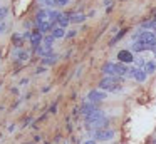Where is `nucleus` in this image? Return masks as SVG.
Wrapping results in <instances>:
<instances>
[{
	"mask_svg": "<svg viewBox=\"0 0 156 144\" xmlns=\"http://www.w3.org/2000/svg\"><path fill=\"white\" fill-rule=\"evenodd\" d=\"M59 15H61L59 12L47 10V9L37 12V15H35V25H37V30H41V32H52L54 25L57 23Z\"/></svg>",
	"mask_w": 156,
	"mask_h": 144,
	"instance_id": "f257e3e1",
	"label": "nucleus"
},
{
	"mask_svg": "<svg viewBox=\"0 0 156 144\" xmlns=\"http://www.w3.org/2000/svg\"><path fill=\"white\" fill-rule=\"evenodd\" d=\"M108 117L104 116V112L102 111H99V109H96L94 112H91V114H87L86 116V124H87V127L89 129H102V127H106L108 126Z\"/></svg>",
	"mask_w": 156,
	"mask_h": 144,
	"instance_id": "f03ea898",
	"label": "nucleus"
},
{
	"mask_svg": "<svg viewBox=\"0 0 156 144\" xmlns=\"http://www.w3.org/2000/svg\"><path fill=\"white\" fill-rule=\"evenodd\" d=\"M134 42H141L148 47L149 50H156V33L149 30H139L138 33H133Z\"/></svg>",
	"mask_w": 156,
	"mask_h": 144,
	"instance_id": "7ed1b4c3",
	"label": "nucleus"
},
{
	"mask_svg": "<svg viewBox=\"0 0 156 144\" xmlns=\"http://www.w3.org/2000/svg\"><path fill=\"white\" fill-rule=\"evenodd\" d=\"M99 89L109 90V92H119L121 90V79H119V76H106L99 82Z\"/></svg>",
	"mask_w": 156,
	"mask_h": 144,
	"instance_id": "20e7f679",
	"label": "nucleus"
},
{
	"mask_svg": "<svg viewBox=\"0 0 156 144\" xmlns=\"http://www.w3.org/2000/svg\"><path fill=\"white\" fill-rule=\"evenodd\" d=\"M92 136L96 141H111L114 137V131L109 129V127H102V129H96Z\"/></svg>",
	"mask_w": 156,
	"mask_h": 144,
	"instance_id": "39448f33",
	"label": "nucleus"
},
{
	"mask_svg": "<svg viewBox=\"0 0 156 144\" xmlns=\"http://www.w3.org/2000/svg\"><path fill=\"white\" fill-rule=\"evenodd\" d=\"M106 97H108V96H106V92H104V90H99V89H94V90H91V92L87 94V100H89V102H94V104L102 102Z\"/></svg>",
	"mask_w": 156,
	"mask_h": 144,
	"instance_id": "423d86ee",
	"label": "nucleus"
},
{
	"mask_svg": "<svg viewBox=\"0 0 156 144\" xmlns=\"http://www.w3.org/2000/svg\"><path fill=\"white\" fill-rule=\"evenodd\" d=\"M129 72H131V76L134 77L138 82H144L146 80V70L144 69H141V67H133V69H129Z\"/></svg>",
	"mask_w": 156,
	"mask_h": 144,
	"instance_id": "0eeeda50",
	"label": "nucleus"
},
{
	"mask_svg": "<svg viewBox=\"0 0 156 144\" xmlns=\"http://www.w3.org/2000/svg\"><path fill=\"white\" fill-rule=\"evenodd\" d=\"M29 40H30V44L37 49V47L41 45V42L44 40V35H42L41 30H32V32H30V39H29Z\"/></svg>",
	"mask_w": 156,
	"mask_h": 144,
	"instance_id": "6e6552de",
	"label": "nucleus"
},
{
	"mask_svg": "<svg viewBox=\"0 0 156 144\" xmlns=\"http://www.w3.org/2000/svg\"><path fill=\"white\" fill-rule=\"evenodd\" d=\"M118 59H119V62H122V64H129V62L134 60V57H133V54L129 52V50H119Z\"/></svg>",
	"mask_w": 156,
	"mask_h": 144,
	"instance_id": "1a4fd4ad",
	"label": "nucleus"
},
{
	"mask_svg": "<svg viewBox=\"0 0 156 144\" xmlns=\"http://www.w3.org/2000/svg\"><path fill=\"white\" fill-rule=\"evenodd\" d=\"M101 72L104 74V76H118V74H116V64L114 62H106L104 65H102Z\"/></svg>",
	"mask_w": 156,
	"mask_h": 144,
	"instance_id": "9d476101",
	"label": "nucleus"
},
{
	"mask_svg": "<svg viewBox=\"0 0 156 144\" xmlns=\"http://www.w3.org/2000/svg\"><path fill=\"white\" fill-rule=\"evenodd\" d=\"M71 22V15H66V13H61V15H59V19H57V23H55V25L57 27H62V29H64V27H67V23Z\"/></svg>",
	"mask_w": 156,
	"mask_h": 144,
	"instance_id": "9b49d317",
	"label": "nucleus"
},
{
	"mask_svg": "<svg viewBox=\"0 0 156 144\" xmlns=\"http://www.w3.org/2000/svg\"><path fill=\"white\" fill-rule=\"evenodd\" d=\"M96 109H98V107H96V104H94V102H87V104H84V106L81 107V112L84 114V116H87V114L94 112Z\"/></svg>",
	"mask_w": 156,
	"mask_h": 144,
	"instance_id": "f8f14e48",
	"label": "nucleus"
},
{
	"mask_svg": "<svg viewBox=\"0 0 156 144\" xmlns=\"http://www.w3.org/2000/svg\"><path fill=\"white\" fill-rule=\"evenodd\" d=\"M128 72H129V69H128V65H126V64H122V62H118V64H116V74H118L119 77H121V76H126Z\"/></svg>",
	"mask_w": 156,
	"mask_h": 144,
	"instance_id": "ddd939ff",
	"label": "nucleus"
},
{
	"mask_svg": "<svg viewBox=\"0 0 156 144\" xmlns=\"http://www.w3.org/2000/svg\"><path fill=\"white\" fill-rule=\"evenodd\" d=\"M55 62H57V54H51V55L42 59V64H44V65H51V64H55Z\"/></svg>",
	"mask_w": 156,
	"mask_h": 144,
	"instance_id": "4468645a",
	"label": "nucleus"
},
{
	"mask_svg": "<svg viewBox=\"0 0 156 144\" xmlns=\"http://www.w3.org/2000/svg\"><path fill=\"white\" fill-rule=\"evenodd\" d=\"M51 33L54 35V39H61V37L66 35V33H64V29H62V27H54Z\"/></svg>",
	"mask_w": 156,
	"mask_h": 144,
	"instance_id": "2eb2a0df",
	"label": "nucleus"
},
{
	"mask_svg": "<svg viewBox=\"0 0 156 144\" xmlns=\"http://www.w3.org/2000/svg\"><path fill=\"white\" fill-rule=\"evenodd\" d=\"M144 70H146V74H153L156 70V64L153 62V60H148L146 65H144Z\"/></svg>",
	"mask_w": 156,
	"mask_h": 144,
	"instance_id": "dca6fc26",
	"label": "nucleus"
},
{
	"mask_svg": "<svg viewBox=\"0 0 156 144\" xmlns=\"http://www.w3.org/2000/svg\"><path fill=\"white\" fill-rule=\"evenodd\" d=\"M84 19H86V15H84V13H72V15H71V22H74V23L82 22Z\"/></svg>",
	"mask_w": 156,
	"mask_h": 144,
	"instance_id": "f3484780",
	"label": "nucleus"
},
{
	"mask_svg": "<svg viewBox=\"0 0 156 144\" xmlns=\"http://www.w3.org/2000/svg\"><path fill=\"white\" fill-rule=\"evenodd\" d=\"M52 44H54V35H47V37H44V45L45 47H49V49H52Z\"/></svg>",
	"mask_w": 156,
	"mask_h": 144,
	"instance_id": "a211bd4d",
	"label": "nucleus"
},
{
	"mask_svg": "<svg viewBox=\"0 0 156 144\" xmlns=\"http://www.w3.org/2000/svg\"><path fill=\"white\" fill-rule=\"evenodd\" d=\"M52 2V7H66L71 0H51Z\"/></svg>",
	"mask_w": 156,
	"mask_h": 144,
	"instance_id": "6ab92c4d",
	"label": "nucleus"
},
{
	"mask_svg": "<svg viewBox=\"0 0 156 144\" xmlns=\"http://www.w3.org/2000/svg\"><path fill=\"white\" fill-rule=\"evenodd\" d=\"M15 57H17L19 60H27L29 59V54L24 52V50H17V52H15Z\"/></svg>",
	"mask_w": 156,
	"mask_h": 144,
	"instance_id": "aec40b11",
	"label": "nucleus"
},
{
	"mask_svg": "<svg viewBox=\"0 0 156 144\" xmlns=\"http://www.w3.org/2000/svg\"><path fill=\"white\" fill-rule=\"evenodd\" d=\"M7 13H9V9H7V7H0V22H4V20H5Z\"/></svg>",
	"mask_w": 156,
	"mask_h": 144,
	"instance_id": "412c9836",
	"label": "nucleus"
},
{
	"mask_svg": "<svg viewBox=\"0 0 156 144\" xmlns=\"http://www.w3.org/2000/svg\"><path fill=\"white\" fill-rule=\"evenodd\" d=\"M5 29H7V25H5V22H0V33L4 32Z\"/></svg>",
	"mask_w": 156,
	"mask_h": 144,
	"instance_id": "4be33fe9",
	"label": "nucleus"
},
{
	"mask_svg": "<svg viewBox=\"0 0 156 144\" xmlns=\"http://www.w3.org/2000/svg\"><path fill=\"white\" fill-rule=\"evenodd\" d=\"M84 144H98V142H96V139H91V141H86Z\"/></svg>",
	"mask_w": 156,
	"mask_h": 144,
	"instance_id": "5701e85b",
	"label": "nucleus"
},
{
	"mask_svg": "<svg viewBox=\"0 0 156 144\" xmlns=\"http://www.w3.org/2000/svg\"><path fill=\"white\" fill-rule=\"evenodd\" d=\"M44 70H45V67H39V69H37V74H42Z\"/></svg>",
	"mask_w": 156,
	"mask_h": 144,
	"instance_id": "b1692460",
	"label": "nucleus"
},
{
	"mask_svg": "<svg viewBox=\"0 0 156 144\" xmlns=\"http://www.w3.org/2000/svg\"><path fill=\"white\" fill-rule=\"evenodd\" d=\"M154 59H156V50H154Z\"/></svg>",
	"mask_w": 156,
	"mask_h": 144,
	"instance_id": "393cba45",
	"label": "nucleus"
},
{
	"mask_svg": "<svg viewBox=\"0 0 156 144\" xmlns=\"http://www.w3.org/2000/svg\"><path fill=\"white\" fill-rule=\"evenodd\" d=\"M153 144H156V141H153Z\"/></svg>",
	"mask_w": 156,
	"mask_h": 144,
	"instance_id": "a878e982",
	"label": "nucleus"
}]
</instances>
